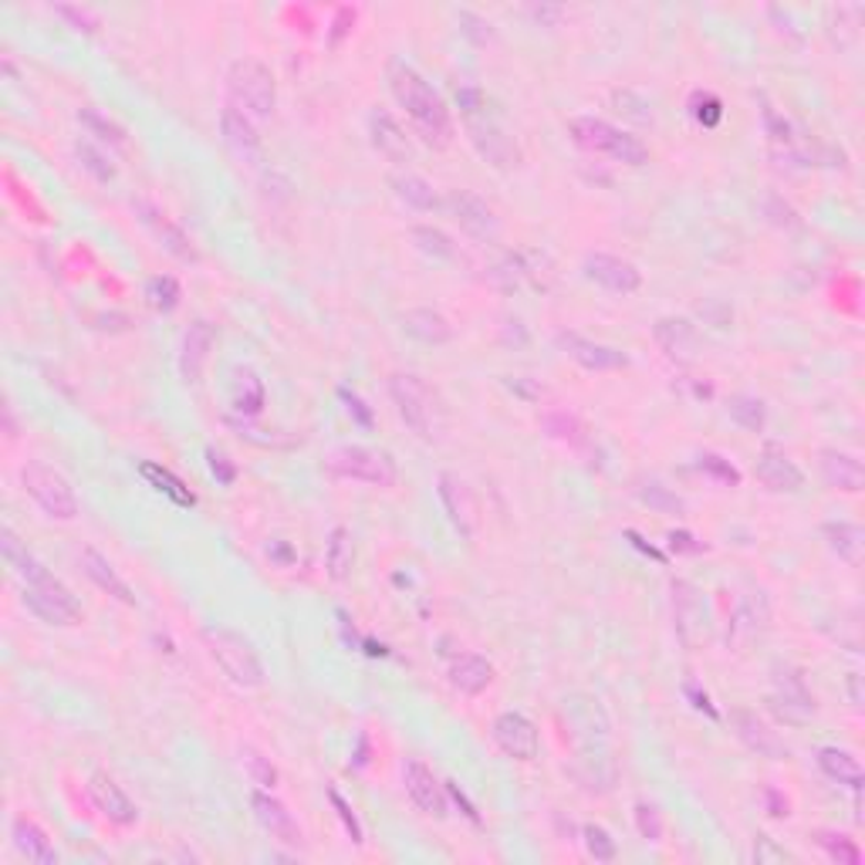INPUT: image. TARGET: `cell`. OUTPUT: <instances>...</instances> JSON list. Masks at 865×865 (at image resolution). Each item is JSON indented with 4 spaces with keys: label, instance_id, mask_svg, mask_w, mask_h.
I'll return each mask as SVG.
<instances>
[{
    "label": "cell",
    "instance_id": "obj_1",
    "mask_svg": "<svg viewBox=\"0 0 865 865\" xmlns=\"http://www.w3.org/2000/svg\"><path fill=\"white\" fill-rule=\"evenodd\" d=\"M386 82L399 108H406L416 136L432 149H447L453 142V116L447 102L440 98V92L403 58H393L386 65Z\"/></svg>",
    "mask_w": 865,
    "mask_h": 865
},
{
    "label": "cell",
    "instance_id": "obj_2",
    "mask_svg": "<svg viewBox=\"0 0 865 865\" xmlns=\"http://www.w3.org/2000/svg\"><path fill=\"white\" fill-rule=\"evenodd\" d=\"M457 105H460V116H463V126H467V136L473 142V149L480 152V159L491 162L494 170H517L521 167V146L517 139L508 132V126L487 108V95L480 88H457Z\"/></svg>",
    "mask_w": 865,
    "mask_h": 865
},
{
    "label": "cell",
    "instance_id": "obj_3",
    "mask_svg": "<svg viewBox=\"0 0 865 865\" xmlns=\"http://www.w3.org/2000/svg\"><path fill=\"white\" fill-rule=\"evenodd\" d=\"M389 399L399 419L416 432L423 444H437L447 432V406L440 393L432 389L416 372H393L389 375Z\"/></svg>",
    "mask_w": 865,
    "mask_h": 865
},
{
    "label": "cell",
    "instance_id": "obj_4",
    "mask_svg": "<svg viewBox=\"0 0 865 865\" xmlns=\"http://www.w3.org/2000/svg\"><path fill=\"white\" fill-rule=\"evenodd\" d=\"M18 578H21V602H24V609L34 619H41L44 626H62L65 629V626H78L85 619L82 602L75 599V591L62 578H54L38 558Z\"/></svg>",
    "mask_w": 865,
    "mask_h": 865
},
{
    "label": "cell",
    "instance_id": "obj_5",
    "mask_svg": "<svg viewBox=\"0 0 865 865\" xmlns=\"http://www.w3.org/2000/svg\"><path fill=\"white\" fill-rule=\"evenodd\" d=\"M203 645H206L210 660L221 666V673L234 686H241V690L264 686V663L250 639H244L241 632L224 629V626H210V629H203Z\"/></svg>",
    "mask_w": 865,
    "mask_h": 865
},
{
    "label": "cell",
    "instance_id": "obj_6",
    "mask_svg": "<svg viewBox=\"0 0 865 865\" xmlns=\"http://www.w3.org/2000/svg\"><path fill=\"white\" fill-rule=\"evenodd\" d=\"M568 136L585 152L609 156V159L622 162V167H645V162H649V146L639 136H632V132H626V129H619V126H612L606 119L575 116L568 122Z\"/></svg>",
    "mask_w": 865,
    "mask_h": 865
},
{
    "label": "cell",
    "instance_id": "obj_7",
    "mask_svg": "<svg viewBox=\"0 0 865 865\" xmlns=\"http://www.w3.org/2000/svg\"><path fill=\"white\" fill-rule=\"evenodd\" d=\"M227 102L237 105L250 119H270L278 108L275 72L257 58H237L227 72Z\"/></svg>",
    "mask_w": 865,
    "mask_h": 865
},
{
    "label": "cell",
    "instance_id": "obj_8",
    "mask_svg": "<svg viewBox=\"0 0 865 865\" xmlns=\"http://www.w3.org/2000/svg\"><path fill=\"white\" fill-rule=\"evenodd\" d=\"M21 487H24V494L44 511V517H51V521H75L82 514V504H78L72 480L44 460H28L21 467Z\"/></svg>",
    "mask_w": 865,
    "mask_h": 865
},
{
    "label": "cell",
    "instance_id": "obj_9",
    "mask_svg": "<svg viewBox=\"0 0 865 865\" xmlns=\"http://www.w3.org/2000/svg\"><path fill=\"white\" fill-rule=\"evenodd\" d=\"M332 477L339 480H352V483H369V487H378V491H389L399 480V470L393 463L389 453L383 450H372V447H339L329 453L324 460Z\"/></svg>",
    "mask_w": 865,
    "mask_h": 865
},
{
    "label": "cell",
    "instance_id": "obj_10",
    "mask_svg": "<svg viewBox=\"0 0 865 865\" xmlns=\"http://www.w3.org/2000/svg\"><path fill=\"white\" fill-rule=\"evenodd\" d=\"M132 210H136V216H139V224L159 241L162 250L173 254V257L183 260V264H200V250H196V244L190 241V234H186L159 203L139 196V200H132Z\"/></svg>",
    "mask_w": 865,
    "mask_h": 865
},
{
    "label": "cell",
    "instance_id": "obj_11",
    "mask_svg": "<svg viewBox=\"0 0 865 865\" xmlns=\"http://www.w3.org/2000/svg\"><path fill=\"white\" fill-rule=\"evenodd\" d=\"M444 210L460 224V231L467 237H473L480 244H494L501 237V221H498L494 206L470 190H450L444 196Z\"/></svg>",
    "mask_w": 865,
    "mask_h": 865
},
{
    "label": "cell",
    "instance_id": "obj_12",
    "mask_svg": "<svg viewBox=\"0 0 865 865\" xmlns=\"http://www.w3.org/2000/svg\"><path fill=\"white\" fill-rule=\"evenodd\" d=\"M250 811H254V819L257 825L288 848H301L305 845V832L301 825L295 822V815L285 808V801H278L275 794H270L267 788H257L250 791Z\"/></svg>",
    "mask_w": 865,
    "mask_h": 865
},
{
    "label": "cell",
    "instance_id": "obj_13",
    "mask_svg": "<svg viewBox=\"0 0 865 865\" xmlns=\"http://www.w3.org/2000/svg\"><path fill=\"white\" fill-rule=\"evenodd\" d=\"M581 270L591 285H599L612 295H636L642 288V270L616 254H588L581 260Z\"/></svg>",
    "mask_w": 865,
    "mask_h": 865
},
{
    "label": "cell",
    "instance_id": "obj_14",
    "mask_svg": "<svg viewBox=\"0 0 865 865\" xmlns=\"http://www.w3.org/2000/svg\"><path fill=\"white\" fill-rule=\"evenodd\" d=\"M437 498H440L444 514H447V521L453 524V531H457L463 541H473V534H477V501H473V494H470L467 480H460L457 473L444 470V473L437 477Z\"/></svg>",
    "mask_w": 865,
    "mask_h": 865
},
{
    "label": "cell",
    "instance_id": "obj_15",
    "mask_svg": "<svg viewBox=\"0 0 865 865\" xmlns=\"http://www.w3.org/2000/svg\"><path fill=\"white\" fill-rule=\"evenodd\" d=\"M768 711L788 724V727H801L808 724L811 717H815V700H811V693L804 690V680L791 670L778 673V690L768 696Z\"/></svg>",
    "mask_w": 865,
    "mask_h": 865
},
{
    "label": "cell",
    "instance_id": "obj_16",
    "mask_svg": "<svg viewBox=\"0 0 865 865\" xmlns=\"http://www.w3.org/2000/svg\"><path fill=\"white\" fill-rule=\"evenodd\" d=\"M730 727H734L737 740H740L750 754L765 757V761H788V757H791V750H788V744L778 737V730H771L754 711H734V714H730Z\"/></svg>",
    "mask_w": 865,
    "mask_h": 865
},
{
    "label": "cell",
    "instance_id": "obj_17",
    "mask_svg": "<svg viewBox=\"0 0 865 865\" xmlns=\"http://www.w3.org/2000/svg\"><path fill=\"white\" fill-rule=\"evenodd\" d=\"M491 737H494V744H498L508 757H514V761H534L537 750H541V734H537V727H534L524 714H517V711L501 714V717L494 720V727H491Z\"/></svg>",
    "mask_w": 865,
    "mask_h": 865
},
{
    "label": "cell",
    "instance_id": "obj_18",
    "mask_svg": "<svg viewBox=\"0 0 865 865\" xmlns=\"http://www.w3.org/2000/svg\"><path fill=\"white\" fill-rule=\"evenodd\" d=\"M88 798H92V804L102 811V815L113 822V825H119V829H129V825L139 822L136 801L119 788L116 778H108L105 771H95V775L88 778Z\"/></svg>",
    "mask_w": 865,
    "mask_h": 865
},
{
    "label": "cell",
    "instance_id": "obj_19",
    "mask_svg": "<svg viewBox=\"0 0 865 865\" xmlns=\"http://www.w3.org/2000/svg\"><path fill=\"white\" fill-rule=\"evenodd\" d=\"M558 349L578 362L581 369L588 372H616V369H626L629 365V355L616 345H602V342H591L578 332H558Z\"/></svg>",
    "mask_w": 865,
    "mask_h": 865
},
{
    "label": "cell",
    "instance_id": "obj_20",
    "mask_svg": "<svg viewBox=\"0 0 865 865\" xmlns=\"http://www.w3.org/2000/svg\"><path fill=\"white\" fill-rule=\"evenodd\" d=\"M403 784H406L409 801L423 811V815H432V819L447 815V784H440V778L423 761H416V757L406 761V768H403Z\"/></svg>",
    "mask_w": 865,
    "mask_h": 865
},
{
    "label": "cell",
    "instance_id": "obj_21",
    "mask_svg": "<svg viewBox=\"0 0 865 865\" xmlns=\"http://www.w3.org/2000/svg\"><path fill=\"white\" fill-rule=\"evenodd\" d=\"M213 342H216V329L206 321V318H196L190 321V329L183 332V342H180V378L186 386H196L203 378V369L210 362V352H213Z\"/></svg>",
    "mask_w": 865,
    "mask_h": 865
},
{
    "label": "cell",
    "instance_id": "obj_22",
    "mask_svg": "<svg viewBox=\"0 0 865 865\" xmlns=\"http://www.w3.org/2000/svg\"><path fill=\"white\" fill-rule=\"evenodd\" d=\"M673 591V622H676V636L683 639L686 649H693L703 636V622H707V609H703V595L693 581L676 578L670 585Z\"/></svg>",
    "mask_w": 865,
    "mask_h": 865
},
{
    "label": "cell",
    "instance_id": "obj_23",
    "mask_svg": "<svg viewBox=\"0 0 865 865\" xmlns=\"http://www.w3.org/2000/svg\"><path fill=\"white\" fill-rule=\"evenodd\" d=\"M369 142L378 156H386L396 167H406L413 162V139L406 136V129L386 113V108H372L369 113Z\"/></svg>",
    "mask_w": 865,
    "mask_h": 865
},
{
    "label": "cell",
    "instance_id": "obj_24",
    "mask_svg": "<svg viewBox=\"0 0 865 865\" xmlns=\"http://www.w3.org/2000/svg\"><path fill=\"white\" fill-rule=\"evenodd\" d=\"M653 339L663 349V355L673 359V362H693L700 355V332H696V324L690 318H680V314L656 318Z\"/></svg>",
    "mask_w": 865,
    "mask_h": 865
},
{
    "label": "cell",
    "instance_id": "obj_25",
    "mask_svg": "<svg viewBox=\"0 0 865 865\" xmlns=\"http://www.w3.org/2000/svg\"><path fill=\"white\" fill-rule=\"evenodd\" d=\"M819 473L832 491H842V494H862L865 491V467L855 453H845V450H835V447L819 450Z\"/></svg>",
    "mask_w": 865,
    "mask_h": 865
},
{
    "label": "cell",
    "instance_id": "obj_26",
    "mask_svg": "<svg viewBox=\"0 0 865 865\" xmlns=\"http://www.w3.org/2000/svg\"><path fill=\"white\" fill-rule=\"evenodd\" d=\"M754 473H757V480H761L768 491H775V494H801V491H804V473H801V467H798L788 453H781V450H775V447H768L761 457L754 460Z\"/></svg>",
    "mask_w": 865,
    "mask_h": 865
},
{
    "label": "cell",
    "instance_id": "obj_27",
    "mask_svg": "<svg viewBox=\"0 0 865 865\" xmlns=\"http://www.w3.org/2000/svg\"><path fill=\"white\" fill-rule=\"evenodd\" d=\"M82 572L88 575V581L95 585V588H102L108 599H116V602H122V606H129V609H136V591H132V585L113 568V562H108L102 552H95V548H82Z\"/></svg>",
    "mask_w": 865,
    "mask_h": 865
},
{
    "label": "cell",
    "instance_id": "obj_28",
    "mask_svg": "<svg viewBox=\"0 0 865 865\" xmlns=\"http://www.w3.org/2000/svg\"><path fill=\"white\" fill-rule=\"evenodd\" d=\"M403 332L423 345H447L453 339V324L437 308H409L403 314Z\"/></svg>",
    "mask_w": 865,
    "mask_h": 865
},
{
    "label": "cell",
    "instance_id": "obj_29",
    "mask_svg": "<svg viewBox=\"0 0 865 865\" xmlns=\"http://www.w3.org/2000/svg\"><path fill=\"white\" fill-rule=\"evenodd\" d=\"M447 676H450L453 690H460L467 696H477V693H483L487 686L494 683V663L477 656V653H460V656H453Z\"/></svg>",
    "mask_w": 865,
    "mask_h": 865
},
{
    "label": "cell",
    "instance_id": "obj_30",
    "mask_svg": "<svg viewBox=\"0 0 865 865\" xmlns=\"http://www.w3.org/2000/svg\"><path fill=\"white\" fill-rule=\"evenodd\" d=\"M221 132H224V142L241 156V159H254L260 152V136H257V126L247 113H241L237 105H224L221 113Z\"/></svg>",
    "mask_w": 865,
    "mask_h": 865
},
{
    "label": "cell",
    "instance_id": "obj_31",
    "mask_svg": "<svg viewBox=\"0 0 865 865\" xmlns=\"http://www.w3.org/2000/svg\"><path fill=\"white\" fill-rule=\"evenodd\" d=\"M11 835H14V845L21 855H28V862H38V865H58V848L47 839V832L31 822L28 815H18L14 825H11Z\"/></svg>",
    "mask_w": 865,
    "mask_h": 865
},
{
    "label": "cell",
    "instance_id": "obj_32",
    "mask_svg": "<svg viewBox=\"0 0 865 865\" xmlns=\"http://www.w3.org/2000/svg\"><path fill=\"white\" fill-rule=\"evenodd\" d=\"M389 186H393L396 200L406 203L409 210H419V213L444 210V196L437 193V186H432L429 180H423V177H416V173H393Z\"/></svg>",
    "mask_w": 865,
    "mask_h": 865
},
{
    "label": "cell",
    "instance_id": "obj_33",
    "mask_svg": "<svg viewBox=\"0 0 865 865\" xmlns=\"http://www.w3.org/2000/svg\"><path fill=\"white\" fill-rule=\"evenodd\" d=\"M139 477L152 487V491H159L162 498H170L177 508H196V494L190 491V487H186L173 470H167L162 463L142 460V463H139Z\"/></svg>",
    "mask_w": 865,
    "mask_h": 865
},
{
    "label": "cell",
    "instance_id": "obj_34",
    "mask_svg": "<svg viewBox=\"0 0 865 865\" xmlns=\"http://www.w3.org/2000/svg\"><path fill=\"white\" fill-rule=\"evenodd\" d=\"M815 761H819L825 778H832L839 784H848L852 791H858L862 781H865V771L858 765V757L852 750H845V747H822Z\"/></svg>",
    "mask_w": 865,
    "mask_h": 865
},
{
    "label": "cell",
    "instance_id": "obj_35",
    "mask_svg": "<svg viewBox=\"0 0 865 865\" xmlns=\"http://www.w3.org/2000/svg\"><path fill=\"white\" fill-rule=\"evenodd\" d=\"M825 534V545L839 555V562L845 565H858L862 562V552H865V531L858 524H848V521H829L822 527Z\"/></svg>",
    "mask_w": 865,
    "mask_h": 865
},
{
    "label": "cell",
    "instance_id": "obj_36",
    "mask_svg": "<svg viewBox=\"0 0 865 865\" xmlns=\"http://www.w3.org/2000/svg\"><path fill=\"white\" fill-rule=\"evenodd\" d=\"M264 383H260V375L247 365H237L234 369V378H231V403L241 416H257L264 409Z\"/></svg>",
    "mask_w": 865,
    "mask_h": 865
},
{
    "label": "cell",
    "instance_id": "obj_37",
    "mask_svg": "<svg viewBox=\"0 0 865 865\" xmlns=\"http://www.w3.org/2000/svg\"><path fill=\"white\" fill-rule=\"evenodd\" d=\"M355 568V537L349 527H332L329 534V548H324V572L332 581H345Z\"/></svg>",
    "mask_w": 865,
    "mask_h": 865
},
{
    "label": "cell",
    "instance_id": "obj_38",
    "mask_svg": "<svg viewBox=\"0 0 865 865\" xmlns=\"http://www.w3.org/2000/svg\"><path fill=\"white\" fill-rule=\"evenodd\" d=\"M78 122H82V129H88V136H95L108 149H129V132L116 119H108L105 113H98L95 105L78 108Z\"/></svg>",
    "mask_w": 865,
    "mask_h": 865
},
{
    "label": "cell",
    "instance_id": "obj_39",
    "mask_svg": "<svg viewBox=\"0 0 865 865\" xmlns=\"http://www.w3.org/2000/svg\"><path fill=\"white\" fill-rule=\"evenodd\" d=\"M409 237H413V244H416L426 257H432V260H444V264H457V260H463V254H460V247L453 244V237L444 234L440 227L419 224V227L409 231Z\"/></svg>",
    "mask_w": 865,
    "mask_h": 865
},
{
    "label": "cell",
    "instance_id": "obj_40",
    "mask_svg": "<svg viewBox=\"0 0 865 865\" xmlns=\"http://www.w3.org/2000/svg\"><path fill=\"white\" fill-rule=\"evenodd\" d=\"M727 413H730V419H734L740 429H747V432H765V426H768V406L757 399V396H747V393L730 396V399H727Z\"/></svg>",
    "mask_w": 865,
    "mask_h": 865
},
{
    "label": "cell",
    "instance_id": "obj_41",
    "mask_svg": "<svg viewBox=\"0 0 865 865\" xmlns=\"http://www.w3.org/2000/svg\"><path fill=\"white\" fill-rule=\"evenodd\" d=\"M241 768L247 771V778H250L257 788H267V791H275V788H278V781H281L278 768L270 765V757H267V754H260V750H257V747H250V744H244V747H241Z\"/></svg>",
    "mask_w": 865,
    "mask_h": 865
},
{
    "label": "cell",
    "instance_id": "obj_42",
    "mask_svg": "<svg viewBox=\"0 0 865 865\" xmlns=\"http://www.w3.org/2000/svg\"><path fill=\"white\" fill-rule=\"evenodd\" d=\"M636 498L649 508V511H656V514H683L686 511V501L680 494H673L670 487L656 483V480H645L636 487Z\"/></svg>",
    "mask_w": 865,
    "mask_h": 865
},
{
    "label": "cell",
    "instance_id": "obj_43",
    "mask_svg": "<svg viewBox=\"0 0 865 865\" xmlns=\"http://www.w3.org/2000/svg\"><path fill=\"white\" fill-rule=\"evenodd\" d=\"M183 291H180V281L170 278V275H156L146 281V301L152 311H162V314H170L177 305H180Z\"/></svg>",
    "mask_w": 865,
    "mask_h": 865
},
{
    "label": "cell",
    "instance_id": "obj_44",
    "mask_svg": "<svg viewBox=\"0 0 865 865\" xmlns=\"http://www.w3.org/2000/svg\"><path fill=\"white\" fill-rule=\"evenodd\" d=\"M75 156H78V162H82V170L92 173L98 183H113V180L119 177V170L113 167V156H105L98 146H92V142H85V139L75 146Z\"/></svg>",
    "mask_w": 865,
    "mask_h": 865
},
{
    "label": "cell",
    "instance_id": "obj_45",
    "mask_svg": "<svg viewBox=\"0 0 865 865\" xmlns=\"http://www.w3.org/2000/svg\"><path fill=\"white\" fill-rule=\"evenodd\" d=\"M811 839H815V842L829 852V858L839 862V865H858V862H862V852H858V845H855L848 835H839V832L819 829Z\"/></svg>",
    "mask_w": 865,
    "mask_h": 865
},
{
    "label": "cell",
    "instance_id": "obj_46",
    "mask_svg": "<svg viewBox=\"0 0 865 865\" xmlns=\"http://www.w3.org/2000/svg\"><path fill=\"white\" fill-rule=\"evenodd\" d=\"M632 815H636V829L645 842H663V815H660V808L656 804H649V801H636L632 808Z\"/></svg>",
    "mask_w": 865,
    "mask_h": 865
},
{
    "label": "cell",
    "instance_id": "obj_47",
    "mask_svg": "<svg viewBox=\"0 0 865 865\" xmlns=\"http://www.w3.org/2000/svg\"><path fill=\"white\" fill-rule=\"evenodd\" d=\"M545 429L552 432L555 440L572 444V447H578L585 440V429H581V423L572 413H548L545 416Z\"/></svg>",
    "mask_w": 865,
    "mask_h": 865
},
{
    "label": "cell",
    "instance_id": "obj_48",
    "mask_svg": "<svg viewBox=\"0 0 865 865\" xmlns=\"http://www.w3.org/2000/svg\"><path fill=\"white\" fill-rule=\"evenodd\" d=\"M581 839H585V848L595 862H612L616 858V839L602 825H585Z\"/></svg>",
    "mask_w": 865,
    "mask_h": 865
},
{
    "label": "cell",
    "instance_id": "obj_49",
    "mask_svg": "<svg viewBox=\"0 0 865 865\" xmlns=\"http://www.w3.org/2000/svg\"><path fill=\"white\" fill-rule=\"evenodd\" d=\"M696 467L707 477H714L717 483H724V487H740V470L730 460H724L720 453H703L696 460Z\"/></svg>",
    "mask_w": 865,
    "mask_h": 865
},
{
    "label": "cell",
    "instance_id": "obj_50",
    "mask_svg": "<svg viewBox=\"0 0 865 865\" xmlns=\"http://www.w3.org/2000/svg\"><path fill=\"white\" fill-rule=\"evenodd\" d=\"M693 119H696L703 129L720 126V119H724L720 98H717V95H707V92H696V95H693Z\"/></svg>",
    "mask_w": 865,
    "mask_h": 865
},
{
    "label": "cell",
    "instance_id": "obj_51",
    "mask_svg": "<svg viewBox=\"0 0 865 865\" xmlns=\"http://www.w3.org/2000/svg\"><path fill=\"white\" fill-rule=\"evenodd\" d=\"M329 801H332V808H335V815H339V822L345 825V832H349V839L355 842V845H362L365 842V832H362V825H359V819H355V811H352V804L335 791V788H329Z\"/></svg>",
    "mask_w": 865,
    "mask_h": 865
},
{
    "label": "cell",
    "instance_id": "obj_52",
    "mask_svg": "<svg viewBox=\"0 0 865 865\" xmlns=\"http://www.w3.org/2000/svg\"><path fill=\"white\" fill-rule=\"evenodd\" d=\"M54 14L65 18L68 28H75V31H82V34H95V31L102 28V21H98L88 8H78V4H58V8H54Z\"/></svg>",
    "mask_w": 865,
    "mask_h": 865
},
{
    "label": "cell",
    "instance_id": "obj_53",
    "mask_svg": "<svg viewBox=\"0 0 865 865\" xmlns=\"http://www.w3.org/2000/svg\"><path fill=\"white\" fill-rule=\"evenodd\" d=\"M457 21H460L463 38H470L473 44H491V41H494L491 21H483V18H477V14H470V11H460Z\"/></svg>",
    "mask_w": 865,
    "mask_h": 865
},
{
    "label": "cell",
    "instance_id": "obj_54",
    "mask_svg": "<svg viewBox=\"0 0 865 865\" xmlns=\"http://www.w3.org/2000/svg\"><path fill=\"white\" fill-rule=\"evenodd\" d=\"M754 862L757 865H771V862H791V852H784L775 839L757 835L754 839Z\"/></svg>",
    "mask_w": 865,
    "mask_h": 865
},
{
    "label": "cell",
    "instance_id": "obj_55",
    "mask_svg": "<svg viewBox=\"0 0 865 865\" xmlns=\"http://www.w3.org/2000/svg\"><path fill=\"white\" fill-rule=\"evenodd\" d=\"M206 460H210V473H213L216 480H221V483L231 487V483L237 480V467L231 463L227 453H221V450H213V447H210V450H206Z\"/></svg>",
    "mask_w": 865,
    "mask_h": 865
},
{
    "label": "cell",
    "instance_id": "obj_56",
    "mask_svg": "<svg viewBox=\"0 0 865 865\" xmlns=\"http://www.w3.org/2000/svg\"><path fill=\"white\" fill-rule=\"evenodd\" d=\"M524 14L534 18V24H541V28H558L562 18H565V8H558V4H531V8H524Z\"/></svg>",
    "mask_w": 865,
    "mask_h": 865
},
{
    "label": "cell",
    "instance_id": "obj_57",
    "mask_svg": "<svg viewBox=\"0 0 865 865\" xmlns=\"http://www.w3.org/2000/svg\"><path fill=\"white\" fill-rule=\"evenodd\" d=\"M670 552H676V555H703L707 552V545H703V541H696L690 531H670Z\"/></svg>",
    "mask_w": 865,
    "mask_h": 865
},
{
    "label": "cell",
    "instance_id": "obj_58",
    "mask_svg": "<svg viewBox=\"0 0 865 865\" xmlns=\"http://www.w3.org/2000/svg\"><path fill=\"white\" fill-rule=\"evenodd\" d=\"M339 396H342V403L349 406V413L359 419V426H365V429H369V426H372V413L365 409V403H362L355 393H349V389H339Z\"/></svg>",
    "mask_w": 865,
    "mask_h": 865
},
{
    "label": "cell",
    "instance_id": "obj_59",
    "mask_svg": "<svg viewBox=\"0 0 865 865\" xmlns=\"http://www.w3.org/2000/svg\"><path fill=\"white\" fill-rule=\"evenodd\" d=\"M447 794H450V798H453V801H457V804L463 808V815H467V819H470L473 825H480V815H477V808L470 804V798H467V794L460 791V784H457V781H447Z\"/></svg>",
    "mask_w": 865,
    "mask_h": 865
},
{
    "label": "cell",
    "instance_id": "obj_60",
    "mask_svg": "<svg viewBox=\"0 0 865 865\" xmlns=\"http://www.w3.org/2000/svg\"><path fill=\"white\" fill-rule=\"evenodd\" d=\"M686 696L693 700V707H696V711H703V714H707L711 720H720V714L714 711V703H711V696H707V693H700L693 683H686Z\"/></svg>",
    "mask_w": 865,
    "mask_h": 865
},
{
    "label": "cell",
    "instance_id": "obj_61",
    "mask_svg": "<svg viewBox=\"0 0 865 865\" xmlns=\"http://www.w3.org/2000/svg\"><path fill=\"white\" fill-rule=\"evenodd\" d=\"M765 801H768V815H771V819H788V815H791V811H788V798H781L775 788L765 791Z\"/></svg>",
    "mask_w": 865,
    "mask_h": 865
},
{
    "label": "cell",
    "instance_id": "obj_62",
    "mask_svg": "<svg viewBox=\"0 0 865 865\" xmlns=\"http://www.w3.org/2000/svg\"><path fill=\"white\" fill-rule=\"evenodd\" d=\"M626 537H629V541H632V545H636V548H639V552H645V555H649V558H656V562H663V555H660V552H656V548H653V545H642V537H639V534H636V531H626Z\"/></svg>",
    "mask_w": 865,
    "mask_h": 865
},
{
    "label": "cell",
    "instance_id": "obj_63",
    "mask_svg": "<svg viewBox=\"0 0 865 865\" xmlns=\"http://www.w3.org/2000/svg\"><path fill=\"white\" fill-rule=\"evenodd\" d=\"M858 683H862V676L852 673V676H848V693H852V707H855V711L862 707V690H858Z\"/></svg>",
    "mask_w": 865,
    "mask_h": 865
}]
</instances>
